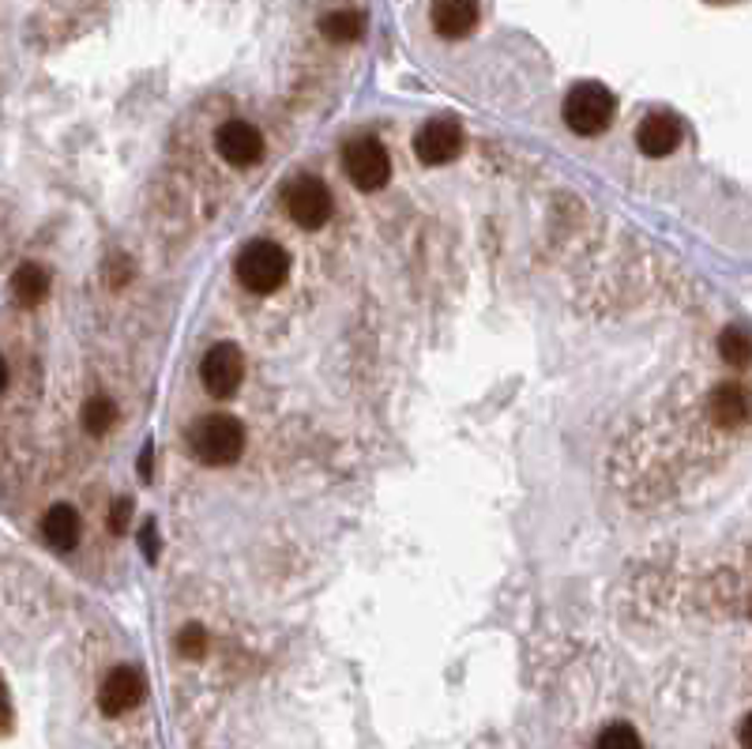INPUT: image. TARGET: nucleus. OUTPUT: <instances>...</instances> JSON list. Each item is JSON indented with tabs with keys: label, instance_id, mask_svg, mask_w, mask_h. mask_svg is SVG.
<instances>
[{
	"label": "nucleus",
	"instance_id": "11",
	"mask_svg": "<svg viewBox=\"0 0 752 749\" xmlns=\"http://www.w3.org/2000/svg\"><path fill=\"white\" fill-rule=\"evenodd\" d=\"M429 16L441 38H467L478 27V0H433Z\"/></svg>",
	"mask_w": 752,
	"mask_h": 749
},
{
	"label": "nucleus",
	"instance_id": "6",
	"mask_svg": "<svg viewBox=\"0 0 752 749\" xmlns=\"http://www.w3.org/2000/svg\"><path fill=\"white\" fill-rule=\"evenodd\" d=\"M200 381L207 388V396L215 400H230L245 381V354L234 343H215L200 362Z\"/></svg>",
	"mask_w": 752,
	"mask_h": 749
},
{
	"label": "nucleus",
	"instance_id": "12",
	"mask_svg": "<svg viewBox=\"0 0 752 749\" xmlns=\"http://www.w3.org/2000/svg\"><path fill=\"white\" fill-rule=\"evenodd\" d=\"M79 516L72 505H53L42 516V539L49 542L53 550H61V554H68V550L79 546Z\"/></svg>",
	"mask_w": 752,
	"mask_h": 749
},
{
	"label": "nucleus",
	"instance_id": "14",
	"mask_svg": "<svg viewBox=\"0 0 752 749\" xmlns=\"http://www.w3.org/2000/svg\"><path fill=\"white\" fill-rule=\"evenodd\" d=\"M320 35L332 38V42H358L365 35V16L362 12H350V8H343V12H332L320 19Z\"/></svg>",
	"mask_w": 752,
	"mask_h": 749
},
{
	"label": "nucleus",
	"instance_id": "15",
	"mask_svg": "<svg viewBox=\"0 0 752 749\" xmlns=\"http://www.w3.org/2000/svg\"><path fill=\"white\" fill-rule=\"evenodd\" d=\"M12 290L23 305H38L49 294V272L38 268V264H23V268L12 275Z\"/></svg>",
	"mask_w": 752,
	"mask_h": 749
},
{
	"label": "nucleus",
	"instance_id": "13",
	"mask_svg": "<svg viewBox=\"0 0 752 749\" xmlns=\"http://www.w3.org/2000/svg\"><path fill=\"white\" fill-rule=\"evenodd\" d=\"M745 415H749V400L738 384H719V388L711 392V418H715L719 426H741Z\"/></svg>",
	"mask_w": 752,
	"mask_h": 749
},
{
	"label": "nucleus",
	"instance_id": "10",
	"mask_svg": "<svg viewBox=\"0 0 752 749\" xmlns=\"http://www.w3.org/2000/svg\"><path fill=\"white\" fill-rule=\"evenodd\" d=\"M215 147L230 166H253L260 162L264 155V136L260 128L249 121H226L219 132H215Z\"/></svg>",
	"mask_w": 752,
	"mask_h": 749
},
{
	"label": "nucleus",
	"instance_id": "3",
	"mask_svg": "<svg viewBox=\"0 0 752 749\" xmlns=\"http://www.w3.org/2000/svg\"><path fill=\"white\" fill-rule=\"evenodd\" d=\"M617 110V98L602 83H576L564 95V125L576 136H598L606 132Z\"/></svg>",
	"mask_w": 752,
	"mask_h": 749
},
{
	"label": "nucleus",
	"instance_id": "21",
	"mask_svg": "<svg viewBox=\"0 0 752 749\" xmlns=\"http://www.w3.org/2000/svg\"><path fill=\"white\" fill-rule=\"evenodd\" d=\"M140 546H144V554L151 558V561L158 558V535H155V524H147V528H144V535H140Z\"/></svg>",
	"mask_w": 752,
	"mask_h": 749
},
{
	"label": "nucleus",
	"instance_id": "23",
	"mask_svg": "<svg viewBox=\"0 0 752 749\" xmlns=\"http://www.w3.org/2000/svg\"><path fill=\"white\" fill-rule=\"evenodd\" d=\"M711 4H730V0H711Z\"/></svg>",
	"mask_w": 752,
	"mask_h": 749
},
{
	"label": "nucleus",
	"instance_id": "7",
	"mask_svg": "<svg viewBox=\"0 0 752 749\" xmlns=\"http://www.w3.org/2000/svg\"><path fill=\"white\" fill-rule=\"evenodd\" d=\"M463 140H467V136H463L459 121L433 117V121H425L418 128V136H414V155H418L425 166H444L463 151Z\"/></svg>",
	"mask_w": 752,
	"mask_h": 749
},
{
	"label": "nucleus",
	"instance_id": "4",
	"mask_svg": "<svg viewBox=\"0 0 752 749\" xmlns=\"http://www.w3.org/2000/svg\"><path fill=\"white\" fill-rule=\"evenodd\" d=\"M283 208L301 230H320V226L332 219V193L320 177L301 174V177H294V181H286Z\"/></svg>",
	"mask_w": 752,
	"mask_h": 749
},
{
	"label": "nucleus",
	"instance_id": "2",
	"mask_svg": "<svg viewBox=\"0 0 752 749\" xmlns=\"http://www.w3.org/2000/svg\"><path fill=\"white\" fill-rule=\"evenodd\" d=\"M234 272H237V283H241L245 290L271 294L290 279V253H286L279 242L256 238L237 253Z\"/></svg>",
	"mask_w": 752,
	"mask_h": 749
},
{
	"label": "nucleus",
	"instance_id": "19",
	"mask_svg": "<svg viewBox=\"0 0 752 749\" xmlns=\"http://www.w3.org/2000/svg\"><path fill=\"white\" fill-rule=\"evenodd\" d=\"M177 648H181L188 659H200L207 652V633L200 625H185L181 633H177Z\"/></svg>",
	"mask_w": 752,
	"mask_h": 749
},
{
	"label": "nucleus",
	"instance_id": "22",
	"mask_svg": "<svg viewBox=\"0 0 752 749\" xmlns=\"http://www.w3.org/2000/svg\"><path fill=\"white\" fill-rule=\"evenodd\" d=\"M741 746L752 749V712L745 716V723H741Z\"/></svg>",
	"mask_w": 752,
	"mask_h": 749
},
{
	"label": "nucleus",
	"instance_id": "5",
	"mask_svg": "<svg viewBox=\"0 0 752 749\" xmlns=\"http://www.w3.org/2000/svg\"><path fill=\"white\" fill-rule=\"evenodd\" d=\"M343 170L362 193H376V189L388 185L392 159H388V151H384L380 140H373V136H358V140H350L343 147Z\"/></svg>",
	"mask_w": 752,
	"mask_h": 749
},
{
	"label": "nucleus",
	"instance_id": "20",
	"mask_svg": "<svg viewBox=\"0 0 752 749\" xmlns=\"http://www.w3.org/2000/svg\"><path fill=\"white\" fill-rule=\"evenodd\" d=\"M128 516H132V501L121 497V501H117V505H113V512H110V528H113V531H125V528H128Z\"/></svg>",
	"mask_w": 752,
	"mask_h": 749
},
{
	"label": "nucleus",
	"instance_id": "8",
	"mask_svg": "<svg viewBox=\"0 0 752 749\" xmlns=\"http://www.w3.org/2000/svg\"><path fill=\"white\" fill-rule=\"evenodd\" d=\"M144 693H147V686H144L140 670L113 667L110 674H106L102 689H98V708H102L106 716H125L144 701Z\"/></svg>",
	"mask_w": 752,
	"mask_h": 749
},
{
	"label": "nucleus",
	"instance_id": "16",
	"mask_svg": "<svg viewBox=\"0 0 752 749\" xmlns=\"http://www.w3.org/2000/svg\"><path fill=\"white\" fill-rule=\"evenodd\" d=\"M719 354H722V362H730V366H749L752 362V332L745 328V324H730V328H722Z\"/></svg>",
	"mask_w": 752,
	"mask_h": 749
},
{
	"label": "nucleus",
	"instance_id": "17",
	"mask_svg": "<svg viewBox=\"0 0 752 749\" xmlns=\"http://www.w3.org/2000/svg\"><path fill=\"white\" fill-rule=\"evenodd\" d=\"M117 422V407L106 396H95L87 400L83 407V430L91 433V437H102V433H110V426Z\"/></svg>",
	"mask_w": 752,
	"mask_h": 749
},
{
	"label": "nucleus",
	"instance_id": "1",
	"mask_svg": "<svg viewBox=\"0 0 752 749\" xmlns=\"http://www.w3.org/2000/svg\"><path fill=\"white\" fill-rule=\"evenodd\" d=\"M188 452L207 467L237 463L245 452V426L234 415H204L188 430Z\"/></svg>",
	"mask_w": 752,
	"mask_h": 749
},
{
	"label": "nucleus",
	"instance_id": "9",
	"mask_svg": "<svg viewBox=\"0 0 752 749\" xmlns=\"http://www.w3.org/2000/svg\"><path fill=\"white\" fill-rule=\"evenodd\" d=\"M681 140H685V125H681V117L670 114V110L647 114L636 128V144L647 159H662V155L677 151Z\"/></svg>",
	"mask_w": 752,
	"mask_h": 749
},
{
	"label": "nucleus",
	"instance_id": "18",
	"mask_svg": "<svg viewBox=\"0 0 752 749\" xmlns=\"http://www.w3.org/2000/svg\"><path fill=\"white\" fill-rule=\"evenodd\" d=\"M595 749H643V742H640L636 727H629V723H610L606 731L598 735Z\"/></svg>",
	"mask_w": 752,
	"mask_h": 749
}]
</instances>
